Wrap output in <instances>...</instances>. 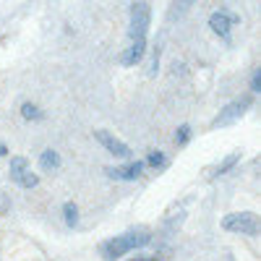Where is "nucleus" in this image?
Instances as JSON below:
<instances>
[{
  "mask_svg": "<svg viewBox=\"0 0 261 261\" xmlns=\"http://www.w3.org/2000/svg\"><path fill=\"white\" fill-rule=\"evenodd\" d=\"M238 162H241V151H232V154H227L220 165H214V167L209 170V180H214V178H222L225 172H230Z\"/></svg>",
  "mask_w": 261,
  "mask_h": 261,
  "instance_id": "nucleus-9",
  "label": "nucleus"
},
{
  "mask_svg": "<svg viewBox=\"0 0 261 261\" xmlns=\"http://www.w3.org/2000/svg\"><path fill=\"white\" fill-rule=\"evenodd\" d=\"M144 165H149V167H154V170L165 167V165H167V157H165V151H160V149H154V151H149V157H146V162H144Z\"/></svg>",
  "mask_w": 261,
  "mask_h": 261,
  "instance_id": "nucleus-14",
  "label": "nucleus"
},
{
  "mask_svg": "<svg viewBox=\"0 0 261 261\" xmlns=\"http://www.w3.org/2000/svg\"><path fill=\"white\" fill-rule=\"evenodd\" d=\"M39 167L47 170V172L58 170V167H60V154H58L55 149H45V151L39 154Z\"/></svg>",
  "mask_w": 261,
  "mask_h": 261,
  "instance_id": "nucleus-11",
  "label": "nucleus"
},
{
  "mask_svg": "<svg viewBox=\"0 0 261 261\" xmlns=\"http://www.w3.org/2000/svg\"><path fill=\"white\" fill-rule=\"evenodd\" d=\"M130 261H160L157 256H136V258H130Z\"/></svg>",
  "mask_w": 261,
  "mask_h": 261,
  "instance_id": "nucleus-19",
  "label": "nucleus"
},
{
  "mask_svg": "<svg viewBox=\"0 0 261 261\" xmlns=\"http://www.w3.org/2000/svg\"><path fill=\"white\" fill-rule=\"evenodd\" d=\"M6 154H8V146H6V144H0V157H6Z\"/></svg>",
  "mask_w": 261,
  "mask_h": 261,
  "instance_id": "nucleus-20",
  "label": "nucleus"
},
{
  "mask_svg": "<svg viewBox=\"0 0 261 261\" xmlns=\"http://www.w3.org/2000/svg\"><path fill=\"white\" fill-rule=\"evenodd\" d=\"M251 92H261V71L251 73Z\"/></svg>",
  "mask_w": 261,
  "mask_h": 261,
  "instance_id": "nucleus-18",
  "label": "nucleus"
},
{
  "mask_svg": "<svg viewBox=\"0 0 261 261\" xmlns=\"http://www.w3.org/2000/svg\"><path fill=\"white\" fill-rule=\"evenodd\" d=\"M18 186L24 188V191H29V188H37V186H39V175H34V172L29 170L27 175H24V178L18 180Z\"/></svg>",
  "mask_w": 261,
  "mask_h": 261,
  "instance_id": "nucleus-16",
  "label": "nucleus"
},
{
  "mask_svg": "<svg viewBox=\"0 0 261 261\" xmlns=\"http://www.w3.org/2000/svg\"><path fill=\"white\" fill-rule=\"evenodd\" d=\"M146 53V42H130V45L120 53V65H125V68H130V65H139L141 58Z\"/></svg>",
  "mask_w": 261,
  "mask_h": 261,
  "instance_id": "nucleus-8",
  "label": "nucleus"
},
{
  "mask_svg": "<svg viewBox=\"0 0 261 261\" xmlns=\"http://www.w3.org/2000/svg\"><path fill=\"white\" fill-rule=\"evenodd\" d=\"M144 162L141 160H134V162H128V165H120V167H107V178H113V180H136L141 178V172H144Z\"/></svg>",
  "mask_w": 261,
  "mask_h": 261,
  "instance_id": "nucleus-7",
  "label": "nucleus"
},
{
  "mask_svg": "<svg viewBox=\"0 0 261 261\" xmlns=\"http://www.w3.org/2000/svg\"><path fill=\"white\" fill-rule=\"evenodd\" d=\"M191 134H193V128L191 125H180L175 128V146H186L191 141Z\"/></svg>",
  "mask_w": 261,
  "mask_h": 261,
  "instance_id": "nucleus-15",
  "label": "nucleus"
},
{
  "mask_svg": "<svg viewBox=\"0 0 261 261\" xmlns=\"http://www.w3.org/2000/svg\"><path fill=\"white\" fill-rule=\"evenodd\" d=\"M251 105H253V97H251V94H243V97H238V99L227 102L222 110L214 115L212 128H222V125H232V123H238V120H241V118L251 110Z\"/></svg>",
  "mask_w": 261,
  "mask_h": 261,
  "instance_id": "nucleus-2",
  "label": "nucleus"
},
{
  "mask_svg": "<svg viewBox=\"0 0 261 261\" xmlns=\"http://www.w3.org/2000/svg\"><path fill=\"white\" fill-rule=\"evenodd\" d=\"M154 235L151 232H144V230H128L123 235H115V238H107V241L99 243V253L105 261H118L123 258L125 253L130 251H139V248H146L151 246Z\"/></svg>",
  "mask_w": 261,
  "mask_h": 261,
  "instance_id": "nucleus-1",
  "label": "nucleus"
},
{
  "mask_svg": "<svg viewBox=\"0 0 261 261\" xmlns=\"http://www.w3.org/2000/svg\"><path fill=\"white\" fill-rule=\"evenodd\" d=\"M232 24H238V18H235L230 11H225V8L214 11V13L209 16V29H212L217 37H222V39H230V29H232Z\"/></svg>",
  "mask_w": 261,
  "mask_h": 261,
  "instance_id": "nucleus-6",
  "label": "nucleus"
},
{
  "mask_svg": "<svg viewBox=\"0 0 261 261\" xmlns=\"http://www.w3.org/2000/svg\"><path fill=\"white\" fill-rule=\"evenodd\" d=\"M94 139H97L107 151H110L113 157H120V160H130V157H134V149H130L125 141H120L118 136H113L110 130H94Z\"/></svg>",
  "mask_w": 261,
  "mask_h": 261,
  "instance_id": "nucleus-5",
  "label": "nucleus"
},
{
  "mask_svg": "<svg viewBox=\"0 0 261 261\" xmlns=\"http://www.w3.org/2000/svg\"><path fill=\"white\" fill-rule=\"evenodd\" d=\"M63 220H65V225H68V227H76L79 225V206L73 201H65L63 204Z\"/></svg>",
  "mask_w": 261,
  "mask_h": 261,
  "instance_id": "nucleus-13",
  "label": "nucleus"
},
{
  "mask_svg": "<svg viewBox=\"0 0 261 261\" xmlns=\"http://www.w3.org/2000/svg\"><path fill=\"white\" fill-rule=\"evenodd\" d=\"M222 227L227 232H241V235H258V217L253 212H232L222 220Z\"/></svg>",
  "mask_w": 261,
  "mask_h": 261,
  "instance_id": "nucleus-4",
  "label": "nucleus"
},
{
  "mask_svg": "<svg viewBox=\"0 0 261 261\" xmlns=\"http://www.w3.org/2000/svg\"><path fill=\"white\" fill-rule=\"evenodd\" d=\"M151 24V6L149 3H130V42H146V32Z\"/></svg>",
  "mask_w": 261,
  "mask_h": 261,
  "instance_id": "nucleus-3",
  "label": "nucleus"
},
{
  "mask_svg": "<svg viewBox=\"0 0 261 261\" xmlns=\"http://www.w3.org/2000/svg\"><path fill=\"white\" fill-rule=\"evenodd\" d=\"M188 8H191V3H180V6H172V8L167 11V18H170V21H172V18H180V16H183V13L188 11Z\"/></svg>",
  "mask_w": 261,
  "mask_h": 261,
  "instance_id": "nucleus-17",
  "label": "nucleus"
},
{
  "mask_svg": "<svg viewBox=\"0 0 261 261\" xmlns=\"http://www.w3.org/2000/svg\"><path fill=\"white\" fill-rule=\"evenodd\" d=\"M29 172V160L27 157H13L11 160V165H8V175H11V180L13 183H18L21 178H24Z\"/></svg>",
  "mask_w": 261,
  "mask_h": 261,
  "instance_id": "nucleus-10",
  "label": "nucleus"
},
{
  "mask_svg": "<svg viewBox=\"0 0 261 261\" xmlns=\"http://www.w3.org/2000/svg\"><path fill=\"white\" fill-rule=\"evenodd\" d=\"M21 115H24V120H29V123H37V120L45 118V113H42L34 102H24V105H21Z\"/></svg>",
  "mask_w": 261,
  "mask_h": 261,
  "instance_id": "nucleus-12",
  "label": "nucleus"
}]
</instances>
